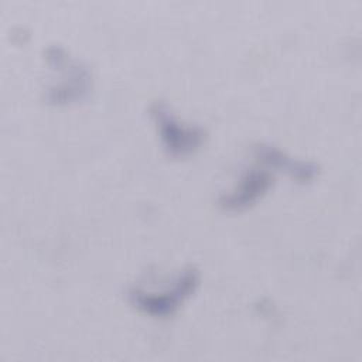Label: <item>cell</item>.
<instances>
[{
  "mask_svg": "<svg viewBox=\"0 0 362 362\" xmlns=\"http://www.w3.org/2000/svg\"><path fill=\"white\" fill-rule=\"evenodd\" d=\"M199 283V273L195 267L188 266L181 270V273L175 277L171 287L150 293L141 290L139 287H133L129 290L130 303L151 317H167L177 311V308L188 298L197 288Z\"/></svg>",
  "mask_w": 362,
  "mask_h": 362,
  "instance_id": "6da1fadb",
  "label": "cell"
},
{
  "mask_svg": "<svg viewBox=\"0 0 362 362\" xmlns=\"http://www.w3.org/2000/svg\"><path fill=\"white\" fill-rule=\"evenodd\" d=\"M150 115L154 119L163 146L170 156H188L197 151L205 141L206 130L204 127L180 122L163 100H154L150 105Z\"/></svg>",
  "mask_w": 362,
  "mask_h": 362,
  "instance_id": "7a4b0ae2",
  "label": "cell"
},
{
  "mask_svg": "<svg viewBox=\"0 0 362 362\" xmlns=\"http://www.w3.org/2000/svg\"><path fill=\"white\" fill-rule=\"evenodd\" d=\"M59 71H65L64 76L45 92L48 103L65 105L81 100L89 93L92 88V72L86 64L69 58Z\"/></svg>",
  "mask_w": 362,
  "mask_h": 362,
  "instance_id": "3957f363",
  "label": "cell"
},
{
  "mask_svg": "<svg viewBox=\"0 0 362 362\" xmlns=\"http://www.w3.org/2000/svg\"><path fill=\"white\" fill-rule=\"evenodd\" d=\"M273 184V177L266 170L246 171L239 184L218 198V205L225 211H240L255 204Z\"/></svg>",
  "mask_w": 362,
  "mask_h": 362,
  "instance_id": "277c9868",
  "label": "cell"
},
{
  "mask_svg": "<svg viewBox=\"0 0 362 362\" xmlns=\"http://www.w3.org/2000/svg\"><path fill=\"white\" fill-rule=\"evenodd\" d=\"M253 153L259 161L264 163L272 168L287 173L290 177L300 182H308L314 180L320 173V165L317 163L308 160H297L269 143L255 144Z\"/></svg>",
  "mask_w": 362,
  "mask_h": 362,
  "instance_id": "5b68a950",
  "label": "cell"
}]
</instances>
